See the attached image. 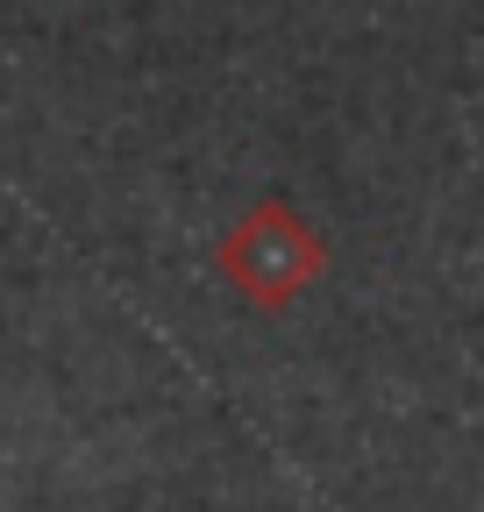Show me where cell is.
<instances>
[{"instance_id": "cell-1", "label": "cell", "mask_w": 484, "mask_h": 512, "mask_svg": "<svg viewBox=\"0 0 484 512\" xmlns=\"http://www.w3.org/2000/svg\"><path fill=\"white\" fill-rule=\"evenodd\" d=\"M214 271L250 306H292L328 271V242H321V228L299 214L285 192H264V200L242 207L228 221V235L214 242Z\"/></svg>"}]
</instances>
